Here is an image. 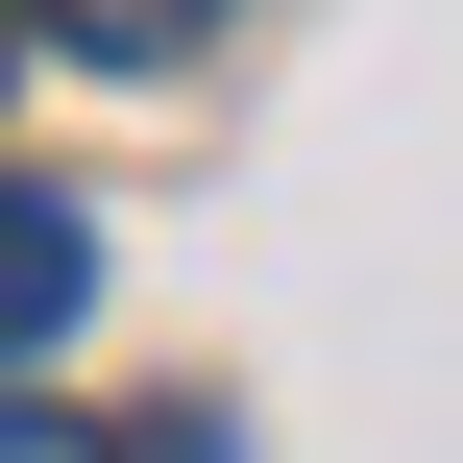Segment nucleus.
Here are the masks:
<instances>
[{"instance_id":"1","label":"nucleus","mask_w":463,"mask_h":463,"mask_svg":"<svg viewBox=\"0 0 463 463\" xmlns=\"http://www.w3.org/2000/svg\"><path fill=\"white\" fill-rule=\"evenodd\" d=\"M73 317H98V220L73 195H0V366H49Z\"/></svg>"},{"instance_id":"2","label":"nucleus","mask_w":463,"mask_h":463,"mask_svg":"<svg viewBox=\"0 0 463 463\" xmlns=\"http://www.w3.org/2000/svg\"><path fill=\"white\" fill-rule=\"evenodd\" d=\"M49 49H98V73H195L220 0H49Z\"/></svg>"},{"instance_id":"3","label":"nucleus","mask_w":463,"mask_h":463,"mask_svg":"<svg viewBox=\"0 0 463 463\" xmlns=\"http://www.w3.org/2000/svg\"><path fill=\"white\" fill-rule=\"evenodd\" d=\"M0 463H98V415H24V391H0Z\"/></svg>"},{"instance_id":"4","label":"nucleus","mask_w":463,"mask_h":463,"mask_svg":"<svg viewBox=\"0 0 463 463\" xmlns=\"http://www.w3.org/2000/svg\"><path fill=\"white\" fill-rule=\"evenodd\" d=\"M0 73H24V24H0Z\"/></svg>"}]
</instances>
